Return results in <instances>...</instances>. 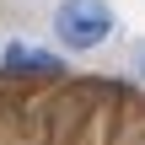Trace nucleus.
Returning a JSON list of instances; mask_svg holds the SVG:
<instances>
[{
	"instance_id": "f257e3e1",
	"label": "nucleus",
	"mask_w": 145,
	"mask_h": 145,
	"mask_svg": "<svg viewBox=\"0 0 145 145\" xmlns=\"http://www.w3.org/2000/svg\"><path fill=\"white\" fill-rule=\"evenodd\" d=\"M113 27H118V16H113L108 0H59L54 5V38L65 48H75V54L102 48L113 38Z\"/></svg>"
},
{
	"instance_id": "f03ea898",
	"label": "nucleus",
	"mask_w": 145,
	"mask_h": 145,
	"mask_svg": "<svg viewBox=\"0 0 145 145\" xmlns=\"http://www.w3.org/2000/svg\"><path fill=\"white\" fill-rule=\"evenodd\" d=\"M5 65H11V70H43V75H59V59H54V54H43V48H22V43L5 48Z\"/></svg>"
},
{
	"instance_id": "7ed1b4c3",
	"label": "nucleus",
	"mask_w": 145,
	"mask_h": 145,
	"mask_svg": "<svg viewBox=\"0 0 145 145\" xmlns=\"http://www.w3.org/2000/svg\"><path fill=\"white\" fill-rule=\"evenodd\" d=\"M135 75H140V81H145V43H140V48H135Z\"/></svg>"
}]
</instances>
